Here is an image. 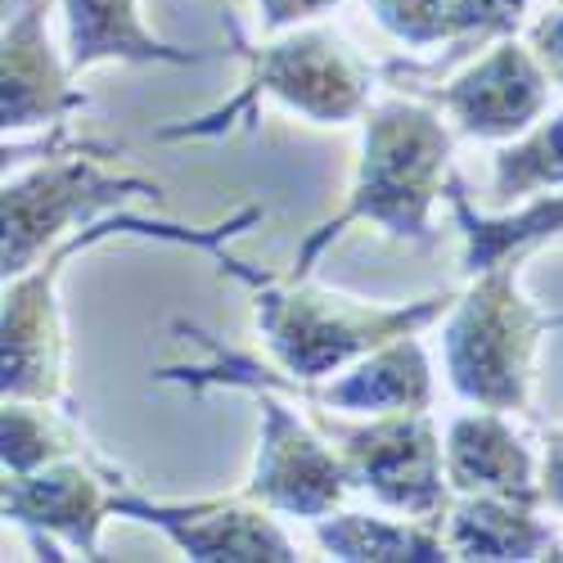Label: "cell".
Masks as SVG:
<instances>
[{
    "label": "cell",
    "instance_id": "obj_18",
    "mask_svg": "<svg viewBox=\"0 0 563 563\" xmlns=\"http://www.w3.org/2000/svg\"><path fill=\"white\" fill-rule=\"evenodd\" d=\"M446 199H451V212H455V221L464 230V271L468 275L492 271L500 262H519L537 244L563 240V190L532 195V199H523L514 212L492 217V212H478L474 203H468L464 199V185L451 176Z\"/></svg>",
    "mask_w": 563,
    "mask_h": 563
},
{
    "label": "cell",
    "instance_id": "obj_24",
    "mask_svg": "<svg viewBox=\"0 0 563 563\" xmlns=\"http://www.w3.org/2000/svg\"><path fill=\"white\" fill-rule=\"evenodd\" d=\"M541 487H545V509L563 514V429L545 433V446H541Z\"/></svg>",
    "mask_w": 563,
    "mask_h": 563
},
{
    "label": "cell",
    "instance_id": "obj_11",
    "mask_svg": "<svg viewBox=\"0 0 563 563\" xmlns=\"http://www.w3.org/2000/svg\"><path fill=\"white\" fill-rule=\"evenodd\" d=\"M0 505H5V519L19 523L36 545L55 537L81 559H100V528L113 514V492H104L96 464L64 455L32 474H5Z\"/></svg>",
    "mask_w": 563,
    "mask_h": 563
},
{
    "label": "cell",
    "instance_id": "obj_6",
    "mask_svg": "<svg viewBox=\"0 0 563 563\" xmlns=\"http://www.w3.org/2000/svg\"><path fill=\"white\" fill-rule=\"evenodd\" d=\"M126 199H158V185L145 176H118L100 167V158H86V145L55 150L41 167L5 180V195H0V221H5L0 266H5V279L23 275L51 249H59L64 234H77L73 225H96Z\"/></svg>",
    "mask_w": 563,
    "mask_h": 563
},
{
    "label": "cell",
    "instance_id": "obj_19",
    "mask_svg": "<svg viewBox=\"0 0 563 563\" xmlns=\"http://www.w3.org/2000/svg\"><path fill=\"white\" fill-rule=\"evenodd\" d=\"M316 541L343 563H442L455 559L446 532L424 519H379L361 509H334L316 519Z\"/></svg>",
    "mask_w": 563,
    "mask_h": 563
},
{
    "label": "cell",
    "instance_id": "obj_21",
    "mask_svg": "<svg viewBox=\"0 0 563 563\" xmlns=\"http://www.w3.org/2000/svg\"><path fill=\"white\" fill-rule=\"evenodd\" d=\"M64 455H81V442L51 410V401L5 397V415H0V460H5V474H32V468H45Z\"/></svg>",
    "mask_w": 563,
    "mask_h": 563
},
{
    "label": "cell",
    "instance_id": "obj_17",
    "mask_svg": "<svg viewBox=\"0 0 563 563\" xmlns=\"http://www.w3.org/2000/svg\"><path fill=\"white\" fill-rule=\"evenodd\" d=\"M68 19V64L86 73L96 64H199L203 55L176 51L158 41L145 19L140 0H59Z\"/></svg>",
    "mask_w": 563,
    "mask_h": 563
},
{
    "label": "cell",
    "instance_id": "obj_16",
    "mask_svg": "<svg viewBox=\"0 0 563 563\" xmlns=\"http://www.w3.org/2000/svg\"><path fill=\"white\" fill-rule=\"evenodd\" d=\"M545 505L514 500V496H455L446 514V545L455 559H550L559 550L554 523L541 519Z\"/></svg>",
    "mask_w": 563,
    "mask_h": 563
},
{
    "label": "cell",
    "instance_id": "obj_3",
    "mask_svg": "<svg viewBox=\"0 0 563 563\" xmlns=\"http://www.w3.org/2000/svg\"><path fill=\"white\" fill-rule=\"evenodd\" d=\"M262 212L253 208L217 230H180V225H158V221H140V217L96 221V225L68 234L59 249H51L23 275H10L5 279V324H0V388H5V397L51 401V406L64 401V316H59L55 285L77 253L109 240L113 230H135V234H154V240L195 244V249H221V240L240 234Z\"/></svg>",
    "mask_w": 563,
    "mask_h": 563
},
{
    "label": "cell",
    "instance_id": "obj_10",
    "mask_svg": "<svg viewBox=\"0 0 563 563\" xmlns=\"http://www.w3.org/2000/svg\"><path fill=\"white\" fill-rule=\"evenodd\" d=\"M113 514L140 519L158 528L180 554L199 563H294L298 545L279 528L266 505L253 496H230V500H190V505H167L150 496L113 492Z\"/></svg>",
    "mask_w": 563,
    "mask_h": 563
},
{
    "label": "cell",
    "instance_id": "obj_5",
    "mask_svg": "<svg viewBox=\"0 0 563 563\" xmlns=\"http://www.w3.org/2000/svg\"><path fill=\"white\" fill-rule=\"evenodd\" d=\"M240 59L249 64V86L240 90V100L190 126H172L158 140L217 135L225 118L249 113L257 100H275L320 126H343L369 113V68L330 27H289L266 45H240Z\"/></svg>",
    "mask_w": 563,
    "mask_h": 563
},
{
    "label": "cell",
    "instance_id": "obj_4",
    "mask_svg": "<svg viewBox=\"0 0 563 563\" xmlns=\"http://www.w3.org/2000/svg\"><path fill=\"white\" fill-rule=\"evenodd\" d=\"M541 334H550V316L523 298L519 262L478 271L455 294L442 330L451 388L483 410H528Z\"/></svg>",
    "mask_w": 563,
    "mask_h": 563
},
{
    "label": "cell",
    "instance_id": "obj_20",
    "mask_svg": "<svg viewBox=\"0 0 563 563\" xmlns=\"http://www.w3.org/2000/svg\"><path fill=\"white\" fill-rule=\"evenodd\" d=\"M563 190V109L519 140H509L492 158V203L514 208L532 195Z\"/></svg>",
    "mask_w": 563,
    "mask_h": 563
},
{
    "label": "cell",
    "instance_id": "obj_1",
    "mask_svg": "<svg viewBox=\"0 0 563 563\" xmlns=\"http://www.w3.org/2000/svg\"><path fill=\"white\" fill-rule=\"evenodd\" d=\"M230 275H240L253 289V320L257 334L275 361V369L225 352L212 334L195 330V339L212 352L208 365H172L158 369V384H185V388H285V384H324L369 356L374 347H384L393 339L429 330L438 316L451 311L455 294H433L419 302L401 307H369L343 294H330L320 285H307V275L289 279H266L240 262H225Z\"/></svg>",
    "mask_w": 563,
    "mask_h": 563
},
{
    "label": "cell",
    "instance_id": "obj_22",
    "mask_svg": "<svg viewBox=\"0 0 563 563\" xmlns=\"http://www.w3.org/2000/svg\"><path fill=\"white\" fill-rule=\"evenodd\" d=\"M528 45L537 51V59L545 64L554 90H563V5H554L550 14H541V19L528 27Z\"/></svg>",
    "mask_w": 563,
    "mask_h": 563
},
{
    "label": "cell",
    "instance_id": "obj_14",
    "mask_svg": "<svg viewBox=\"0 0 563 563\" xmlns=\"http://www.w3.org/2000/svg\"><path fill=\"white\" fill-rule=\"evenodd\" d=\"M285 393L302 397L307 406L356 410V415H388V410H429L433 406V365L415 334L374 347L339 379L324 384H285Z\"/></svg>",
    "mask_w": 563,
    "mask_h": 563
},
{
    "label": "cell",
    "instance_id": "obj_9",
    "mask_svg": "<svg viewBox=\"0 0 563 563\" xmlns=\"http://www.w3.org/2000/svg\"><path fill=\"white\" fill-rule=\"evenodd\" d=\"M415 90L451 118L455 135L519 140L545 118L554 81L532 45H519L514 36H505L496 41V51L474 59L464 73H455L446 86H415Z\"/></svg>",
    "mask_w": 563,
    "mask_h": 563
},
{
    "label": "cell",
    "instance_id": "obj_13",
    "mask_svg": "<svg viewBox=\"0 0 563 563\" xmlns=\"http://www.w3.org/2000/svg\"><path fill=\"white\" fill-rule=\"evenodd\" d=\"M446 478L455 496H514L545 505L537 451L505 424V410L474 406L446 424Z\"/></svg>",
    "mask_w": 563,
    "mask_h": 563
},
{
    "label": "cell",
    "instance_id": "obj_7",
    "mask_svg": "<svg viewBox=\"0 0 563 563\" xmlns=\"http://www.w3.org/2000/svg\"><path fill=\"white\" fill-rule=\"evenodd\" d=\"M311 419L339 446L352 487L369 492L384 509L406 519L446 523L451 514V478L446 451L429 410H388L365 415V424H347L330 406H311Z\"/></svg>",
    "mask_w": 563,
    "mask_h": 563
},
{
    "label": "cell",
    "instance_id": "obj_8",
    "mask_svg": "<svg viewBox=\"0 0 563 563\" xmlns=\"http://www.w3.org/2000/svg\"><path fill=\"white\" fill-rule=\"evenodd\" d=\"M262 397V442H257V464L244 483V496L275 514H294V519H324V514L343 509L352 492V474L316 419L289 410L271 388H257Z\"/></svg>",
    "mask_w": 563,
    "mask_h": 563
},
{
    "label": "cell",
    "instance_id": "obj_25",
    "mask_svg": "<svg viewBox=\"0 0 563 563\" xmlns=\"http://www.w3.org/2000/svg\"><path fill=\"white\" fill-rule=\"evenodd\" d=\"M550 330H563V316H550Z\"/></svg>",
    "mask_w": 563,
    "mask_h": 563
},
{
    "label": "cell",
    "instance_id": "obj_12",
    "mask_svg": "<svg viewBox=\"0 0 563 563\" xmlns=\"http://www.w3.org/2000/svg\"><path fill=\"white\" fill-rule=\"evenodd\" d=\"M73 77L77 73L68 55H59L51 45V32H45V5L27 0L5 23V64H0V122H5V140L14 131L51 126L86 109V96L73 86Z\"/></svg>",
    "mask_w": 563,
    "mask_h": 563
},
{
    "label": "cell",
    "instance_id": "obj_15",
    "mask_svg": "<svg viewBox=\"0 0 563 563\" xmlns=\"http://www.w3.org/2000/svg\"><path fill=\"white\" fill-rule=\"evenodd\" d=\"M374 23L415 51L429 45H483L519 36L528 0H365Z\"/></svg>",
    "mask_w": 563,
    "mask_h": 563
},
{
    "label": "cell",
    "instance_id": "obj_23",
    "mask_svg": "<svg viewBox=\"0 0 563 563\" xmlns=\"http://www.w3.org/2000/svg\"><path fill=\"white\" fill-rule=\"evenodd\" d=\"M339 0H257L262 32H289L298 23H311L320 14H330Z\"/></svg>",
    "mask_w": 563,
    "mask_h": 563
},
{
    "label": "cell",
    "instance_id": "obj_2",
    "mask_svg": "<svg viewBox=\"0 0 563 563\" xmlns=\"http://www.w3.org/2000/svg\"><path fill=\"white\" fill-rule=\"evenodd\" d=\"M451 150L455 126L442 122L433 100H384L365 113L361 163L352 176V190L339 217L324 221L302 244L294 275L302 279L316 257L330 249V240L356 221L384 225L397 240L429 244V212L451 185Z\"/></svg>",
    "mask_w": 563,
    "mask_h": 563
},
{
    "label": "cell",
    "instance_id": "obj_26",
    "mask_svg": "<svg viewBox=\"0 0 563 563\" xmlns=\"http://www.w3.org/2000/svg\"><path fill=\"white\" fill-rule=\"evenodd\" d=\"M545 5H563V0H545Z\"/></svg>",
    "mask_w": 563,
    "mask_h": 563
}]
</instances>
